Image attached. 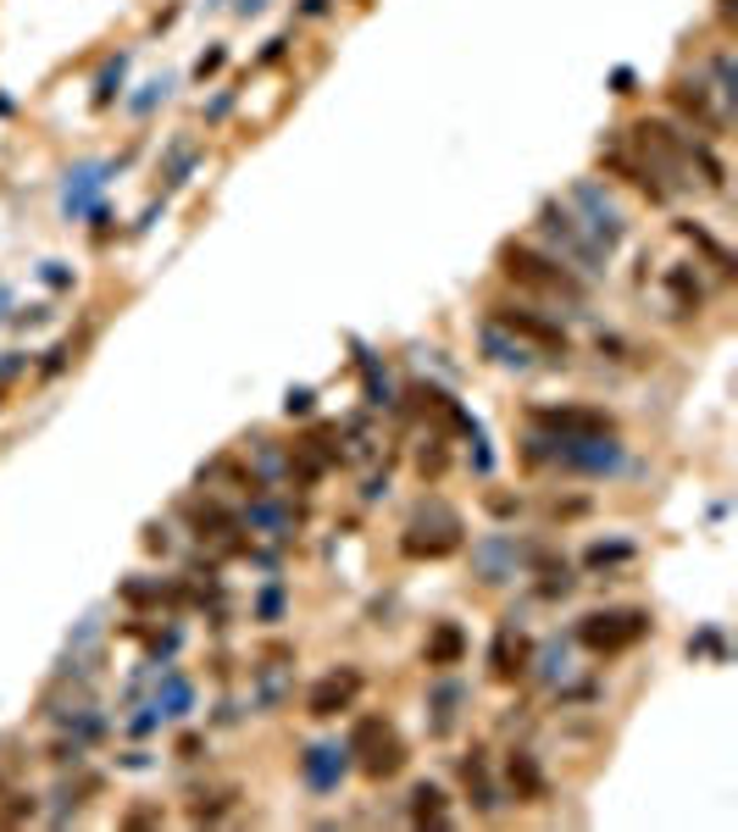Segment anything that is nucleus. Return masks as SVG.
I'll return each instance as SVG.
<instances>
[{
	"instance_id": "9b49d317",
	"label": "nucleus",
	"mask_w": 738,
	"mask_h": 832,
	"mask_svg": "<svg viewBox=\"0 0 738 832\" xmlns=\"http://www.w3.org/2000/svg\"><path fill=\"white\" fill-rule=\"evenodd\" d=\"M412 799H417V805H412V810H417V821H445V816H450V810H445V794H439L434 783H417V794H412Z\"/></svg>"
},
{
	"instance_id": "f8f14e48",
	"label": "nucleus",
	"mask_w": 738,
	"mask_h": 832,
	"mask_svg": "<svg viewBox=\"0 0 738 832\" xmlns=\"http://www.w3.org/2000/svg\"><path fill=\"white\" fill-rule=\"evenodd\" d=\"M672 294H678V316H694V311H700V300H705V294H700V284H694L689 273H672Z\"/></svg>"
},
{
	"instance_id": "7ed1b4c3",
	"label": "nucleus",
	"mask_w": 738,
	"mask_h": 832,
	"mask_svg": "<svg viewBox=\"0 0 738 832\" xmlns=\"http://www.w3.org/2000/svg\"><path fill=\"white\" fill-rule=\"evenodd\" d=\"M350 749L361 755V772H367L372 783L405 772V743H400V732H394L383 716H361V721L350 727Z\"/></svg>"
},
{
	"instance_id": "423d86ee",
	"label": "nucleus",
	"mask_w": 738,
	"mask_h": 832,
	"mask_svg": "<svg viewBox=\"0 0 738 832\" xmlns=\"http://www.w3.org/2000/svg\"><path fill=\"white\" fill-rule=\"evenodd\" d=\"M361 683H367V678L356 672V666H339V672H327V678H316V683H311V694H305V710H311L316 721L339 716V710H350V705H356Z\"/></svg>"
},
{
	"instance_id": "6e6552de",
	"label": "nucleus",
	"mask_w": 738,
	"mask_h": 832,
	"mask_svg": "<svg viewBox=\"0 0 738 832\" xmlns=\"http://www.w3.org/2000/svg\"><path fill=\"white\" fill-rule=\"evenodd\" d=\"M672 106H678L689 123H700L705 134L722 128V117H716V106H711V95H705V83H672Z\"/></svg>"
},
{
	"instance_id": "1a4fd4ad",
	"label": "nucleus",
	"mask_w": 738,
	"mask_h": 832,
	"mask_svg": "<svg viewBox=\"0 0 738 832\" xmlns=\"http://www.w3.org/2000/svg\"><path fill=\"white\" fill-rule=\"evenodd\" d=\"M461 655H466V633H461L456 622H439V627H434V638H428V649H423V660L445 672V666H456Z\"/></svg>"
},
{
	"instance_id": "39448f33",
	"label": "nucleus",
	"mask_w": 738,
	"mask_h": 832,
	"mask_svg": "<svg viewBox=\"0 0 738 832\" xmlns=\"http://www.w3.org/2000/svg\"><path fill=\"white\" fill-rule=\"evenodd\" d=\"M495 311V327H506L511 339H528V345H539V350H561L566 356V327L561 322H550V316H539L533 305H488Z\"/></svg>"
},
{
	"instance_id": "9d476101",
	"label": "nucleus",
	"mask_w": 738,
	"mask_h": 832,
	"mask_svg": "<svg viewBox=\"0 0 738 832\" xmlns=\"http://www.w3.org/2000/svg\"><path fill=\"white\" fill-rule=\"evenodd\" d=\"M506 772H511V788H517L522 805H539V799H544V772L533 766V755H511Z\"/></svg>"
},
{
	"instance_id": "f03ea898",
	"label": "nucleus",
	"mask_w": 738,
	"mask_h": 832,
	"mask_svg": "<svg viewBox=\"0 0 738 832\" xmlns=\"http://www.w3.org/2000/svg\"><path fill=\"white\" fill-rule=\"evenodd\" d=\"M644 633H649V611H638V605L589 611V616L578 622V644H584L589 655H622V649H633Z\"/></svg>"
},
{
	"instance_id": "f257e3e1",
	"label": "nucleus",
	"mask_w": 738,
	"mask_h": 832,
	"mask_svg": "<svg viewBox=\"0 0 738 832\" xmlns=\"http://www.w3.org/2000/svg\"><path fill=\"white\" fill-rule=\"evenodd\" d=\"M500 273L533 294H550V300H566V305H578L584 300V278H572L566 262L544 256V250L533 244H500Z\"/></svg>"
},
{
	"instance_id": "20e7f679",
	"label": "nucleus",
	"mask_w": 738,
	"mask_h": 832,
	"mask_svg": "<svg viewBox=\"0 0 738 832\" xmlns=\"http://www.w3.org/2000/svg\"><path fill=\"white\" fill-rule=\"evenodd\" d=\"M533 423L539 428H555L566 444H595V439H611L616 434V423L606 411H595V405H561V411H533Z\"/></svg>"
},
{
	"instance_id": "0eeeda50",
	"label": "nucleus",
	"mask_w": 738,
	"mask_h": 832,
	"mask_svg": "<svg viewBox=\"0 0 738 832\" xmlns=\"http://www.w3.org/2000/svg\"><path fill=\"white\" fill-rule=\"evenodd\" d=\"M488 672H495L500 683H511V678H522L528 672V638L522 633H495V649H488Z\"/></svg>"
}]
</instances>
